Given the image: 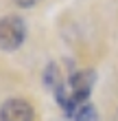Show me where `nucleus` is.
<instances>
[{"instance_id":"423d86ee","label":"nucleus","mask_w":118,"mask_h":121,"mask_svg":"<svg viewBox=\"0 0 118 121\" xmlns=\"http://www.w3.org/2000/svg\"><path fill=\"white\" fill-rule=\"evenodd\" d=\"M18 7H22V9H31V7H35L39 0H13Z\"/></svg>"},{"instance_id":"f257e3e1","label":"nucleus","mask_w":118,"mask_h":121,"mask_svg":"<svg viewBox=\"0 0 118 121\" xmlns=\"http://www.w3.org/2000/svg\"><path fill=\"white\" fill-rule=\"evenodd\" d=\"M94 82H96V73L92 68L72 73L55 90V99L61 106V110L72 117L74 110H79L83 104H88L90 95H92V88H94Z\"/></svg>"},{"instance_id":"39448f33","label":"nucleus","mask_w":118,"mask_h":121,"mask_svg":"<svg viewBox=\"0 0 118 121\" xmlns=\"http://www.w3.org/2000/svg\"><path fill=\"white\" fill-rule=\"evenodd\" d=\"M70 121H99V112L92 104H83L79 110H74V115L70 117Z\"/></svg>"},{"instance_id":"f03ea898","label":"nucleus","mask_w":118,"mask_h":121,"mask_svg":"<svg viewBox=\"0 0 118 121\" xmlns=\"http://www.w3.org/2000/svg\"><path fill=\"white\" fill-rule=\"evenodd\" d=\"M26 40V22L20 16L0 18V51H15Z\"/></svg>"},{"instance_id":"7ed1b4c3","label":"nucleus","mask_w":118,"mask_h":121,"mask_svg":"<svg viewBox=\"0 0 118 121\" xmlns=\"http://www.w3.org/2000/svg\"><path fill=\"white\" fill-rule=\"evenodd\" d=\"M33 119H35V112L26 99L11 97L0 106V121H33Z\"/></svg>"},{"instance_id":"20e7f679","label":"nucleus","mask_w":118,"mask_h":121,"mask_svg":"<svg viewBox=\"0 0 118 121\" xmlns=\"http://www.w3.org/2000/svg\"><path fill=\"white\" fill-rule=\"evenodd\" d=\"M42 79H44V86H46L48 90H50L53 95H55V90H57V88L61 86V84L66 82L64 77H61V70H59V66H57L55 62H50V64H48V66L44 68V77H42Z\"/></svg>"}]
</instances>
